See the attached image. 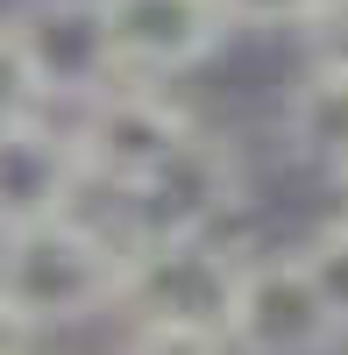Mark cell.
Returning <instances> with one entry per match:
<instances>
[{
  "instance_id": "cell-5",
  "label": "cell",
  "mask_w": 348,
  "mask_h": 355,
  "mask_svg": "<svg viewBox=\"0 0 348 355\" xmlns=\"http://www.w3.org/2000/svg\"><path fill=\"white\" fill-rule=\"evenodd\" d=\"M242 206V157L235 142H220L199 128L178 157H171L150 185H135L121 199V242H192V234H220Z\"/></svg>"
},
{
  "instance_id": "cell-1",
  "label": "cell",
  "mask_w": 348,
  "mask_h": 355,
  "mask_svg": "<svg viewBox=\"0 0 348 355\" xmlns=\"http://www.w3.org/2000/svg\"><path fill=\"white\" fill-rule=\"evenodd\" d=\"M121 284H128V242L85 214L0 234V306L28 341L121 313Z\"/></svg>"
},
{
  "instance_id": "cell-2",
  "label": "cell",
  "mask_w": 348,
  "mask_h": 355,
  "mask_svg": "<svg viewBox=\"0 0 348 355\" xmlns=\"http://www.w3.org/2000/svg\"><path fill=\"white\" fill-rule=\"evenodd\" d=\"M64 128H71V150L85 164V185H107L114 199L150 185V178L199 135V121L171 100V85H135V78L107 85L93 107L64 114Z\"/></svg>"
},
{
  "instance_id": "cell-7",
  "label": "cell",
  "mask_w": 348,
  "mask_h": 355,
  "mask_svg": "<svg viewBox=\"0 0 348 355\" xmlns=\"http://www.w3.org/2000/svg\"><path fill=\"white\" fill-rule=\"evenodd\" d=\"M107 8V36H114V64L135 85H171L192 78L199 64H214L220 43L235 36L214 0H100Z\"/></svg>"
},
{
  "instance_id": "cell-15",
  "label": "cell",
  "mask_w": 348,
  "mask_h": 355,
  "mask_svg": "<svg viewBox=\"0 0 348 355\" xmlns=\"http://www.w3.org/2000/svg\"><path fill=\"white\" fill-rule=\"evenodd\" d=\"M0 355H36V341H28L15 320H8V306H0Z\"/></svg>"
},
{
  "instance_id": "cell-16",
  "label": "cell",
  "mask_w": 348,
  "mask_h": 355,
  "mask_svg": "<svg viewBox=\"0 0 348 355\" xmlns=\"http://www.w3.org/2000/svg\"><path fill=\"white\" fill-rule=\"evenodd\" d=\"M334 227H348V178H334V214H327Z\"/></svg>"
},
{
  "instance_id": "cell-3",
  "label": "cell",
  "mask_w": 348,
  "mask_h": 355,
  "mask_svg": "<svg viewBox=\"0 0 348 355\" xmlns=\"http://www.w3.org/2000/svg\"><path fill=\"white\" fill-rule=\"evenodd\" d=\"M0 21H8V43H15L21 71H28V93H36L43 114H78L107 85H121L100 0H21Z\"/></svg>"
},
{
  "instance_id": "cell-9",
  "label": "cell",
  "mask_w": 348,
  "mask_h": 355,
  "mask_svg": "<svg viewBox=\"0 0 348 355\" xmlns=\"http://www.w3.org/2000/svg\"><path fill=\"white\" fill-rule=\"evenodd\" d=\"M284 150L313 164L327 185L348 178V71H334V64L299 71V85L284 93Z\"/></svg>"
},
{
  "instance_id": "cell-13",
  "label": "cell",
  "mask_w": 348,
  "mask_h": 355,
  "mask_svg": "<svg viewBox=\"0 0 348 355\" xmlns=\"http://www.w3.org/2000/svg\"><path fill=\"white\" fill-rule=\"evenodd\" d=\"M28 114H43V107H36L28 71H21V57H15V43H8V21H0V128L28 121Z\"/></svg>"
},
{
  "instance_id": "cell-6",
  "label": "cell",
  "mask_w": 348,
  "mask_h": 355,
  "mask_svg": "<svg viewBox=\"0 0 348 355\" xmlns=\"http://www.w3.org/2000/svg\"><path fill=\"white\" fill-rule=\"evenodd\" d=\"M242 249H227L220 234H192V242H135L128 249V284L121 313L128 327H199L220 334L227 299H235Z\"/></svg>"
},
{
  "instance_id": "cell-12",
  "label": "cell",
  "mask_w": 348,
  "mask_h": 355,
  "mask_svg": "<svg viewBox=\"0 0 348 355\" xmlns=\"http://www.w3.org/2000/svg\"><path fill=\"white\" fill-rule=\"evenodd\" d=\"M114 355H227V341L199 334V327H142V320H135Z\"/></svg>"
},
{
  "instance_id": "cell-4",
  "label": "cell",
  "mask_w": 348,
  "mask_h": 355,
  "mask_svg": "<svg viewBox=\"0 0 348 355\" xmlns=\"http://www.w3.org/2000/svg\"><path fill=\"white\" fill-rule=\"evenodd\" d=\"M220 341L227 355H334L341 327L327 299L313 291L299 249H263V256H242V270H235Z\"/></svg>"
},
{
  "instance_id": "cell-8",
  "label": "cell",
  "mask_w": 348,
  "mask_h": 355,
  "mask_svg": "<svg viewBox=\"0 0 348 355\" xmlns=\"http://www.w3.org/2000/svg\"><path fill=\"white\" fill-rule=\"evenodd\" d=\"M78 192H85V164L57 114H28V121L0 128V234L78 214Z\"/></svg>"
},
{
  "instance_id": "cell-11",
  "label": "cell",
  "mask_w": 348,
  "mask_h": 355,
  "mask_svg": "<svg viewBox=\"0 0 348 355\" xmlns=\"http://www.w3.org/2000/svg\"><path fill=\"white\" fill-rule=\"evenodd\" d=\"M214 8L227 15V28H299L306 36L334 0H214Z\"/></svg>"
},
{
  "instance_id": "cell-14",
  "label": "cell",
  "mask_w": 348,
  "mask_h": 355,
  "mask_svg": "<svg viewBox=\"0 0 348 355\" xmlns=\"http://www.w3.org/2000/svg\"><path fill=\"white\" fill-rule=\"evenodd\" d=\"M306 43H313V64H334L348 71V0H334V8L306 28Z\"/></svg>"
},
{
  "instance_id": "cell-10",
  "label": "cell",
  "mask_w": 348,
  "mask_h": 355,
  "mask_svg": "<svg viewBox=\"0 0 348 355\" xmlns=\"http://www.w3.org/2000/svg\"><path fill=\"white\" fill-rule=\"evenodd\" d=\"M299 263H306V277H313V291L327 299V313H334V327L348 334V227H334V220H320L299 242Z\"/></svg>"
}]
</instances>
